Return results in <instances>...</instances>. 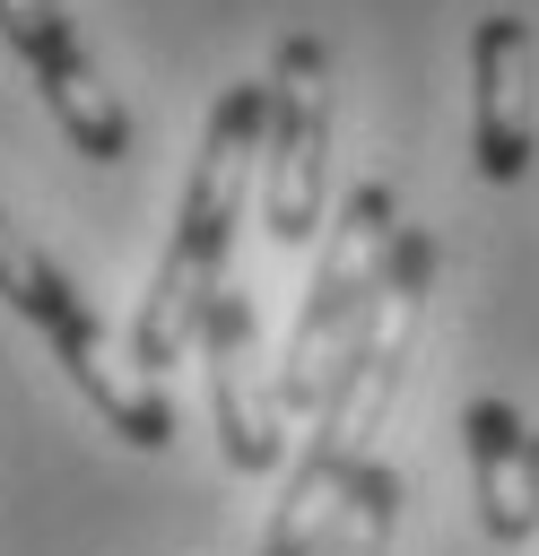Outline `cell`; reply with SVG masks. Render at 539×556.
Masks as SVG:
<instances>
[{"instance_id": "cell-4", "label": "cell", "mask_w": 539, "mask_h": 556, "mask_svg": "<svg viewBox=\"0 0 539 556\" xmlns=\"http://www.w3.org/2000/svg\"><path fill=\"white\" fill-rule=\"evenodd\" d=\"M0 304L43 330V348L61 356V374L87 391V408H96L122 443H139V452H165V443H174V400H165L148 374H122V365H113L87 287H78L9 208H0Z\"/></svg>"}, {"instance_id": "cell-7", "label": "cell", "mask_w": 539, "mask_h": 556, "mask_svg": "<svg viewBox=\"0 0 539 556\" xmlns=\"http://www.w3.org/2000/svg\"><path fill=\"white\" fill-rule=\"evenodd\" d=\"M469 139L487 182H522L539 148V26L522 9H487L469 26Z\"/></svg>"}, {"instance_id": "cell-1", "label": "cell", "mask_w": 539, "mask_h": 556, "mask_svg": "<svg viewBox=\"0 0 539 556\" xmlns=\"http://www.w3.org/2000/svg\"><path fill=\"white\" fill-rule=\"evenodd\" d=\"M426 287H435V235L400 226L391 269H383V304H374L365 339L348 348V365L330 374V391H322V408H313V426H304V452H296V469H287V495H278V513H270L261 556H313L330 504H339L348 478L374 460V426H383V408H391L400 382H409V348H417V321H426Z\"/></svg>"}, {"instance_id": "cell-9", "label": "cell", "mask_w": 539, "mask_h": 556, "mask_svg": "<svg viewBox=\"0 0 539 556\" xmlns=\"http://www.w3.org/2000/svg\"><path fill=\"white\" fill-rule=\"evenodd\" d=\"M461 443H469V486H478V521L496 547L539 539V504H530V417L513 400H469L461 408Z\"/></svg>"}, {"instance_id": "cell-10", "label": "cell", "mask_w": 539, "mask_h": 556, "mask_svg": "<svg viewBox=\"0 0 539 556\" xmlns=\"http://www.w3.org/2000/svg\"><path fill=\"white\" fill-rule=\"evenodd\" d=\"M391 530H400V469L391 460H365L348 478V495L330 504L313 556H391Z\"/></svg>"}, {"instance_id": "cell-5", "label": "cell", "mask_w": 539, "mask_h": 556, "mask_svg": "<svg viewBox=\"0 0 539 556\" xmlns=\"http://www.w3.org/2000/svg\"><path fill=\"white\" fill-rule=\"evenodd\" d=\"M322 191H330V52L322 35H278L270 43V139H261V217L278 252L330 226Z\"/></svg>"}, {"instance_id": "cell-2", "label": "cell", "mask_w": 539, "mask_h": 556, "mask_svg": "<svg viewBox=\"0 0 539 556\" xmlns=\"http://www.w3.org/2000/svg\"><path fill=\"white\" fill-rule=\"evenodd\" d=\"M261 139H270V78H243V87H226L209 104V130H200L174 235H165L148 304L130 321V374L156 382L183 348H200L209 304L235 287L226 261H235V226H243V200H252V174H261Z\"/></svg>"}, {"instance_id": "cell-6", "label": "cell", "mask_w": 539, "mask_h": 556, "mask_svg": "<svg viewBox=\"0 0 539 556\" xmlns=\"http://www.w3.org/2000/svg\"><path fill=\"white\" fill-rule=\"evenodd\" d=\"M0 43L17 52V70H26L35 96H43V113L61 122V139H70L87 165H122V156H130V113H122V96L104 87V70H96V52H87V35L70 26L61 0H0Z\"/></svg>"}, {"instance_id": "cell-8", "label": "cell", "mask_w": 539, "mask_h": 556, "mask_svg": "<svg viewBox=\"0 0 539 556\" xmlns=\"http://www.w3.org/2000/svg\"><path fill=\"white\" fill-rule=\"evenodd\" d=\"M200 356H209V408H217V460L261 478L278 469L287 452V408L278 391H261V365H252V295L226 287L209 304V330H200Z\"/></svg>"}, {"instance_id": "cell-3", "label": "cell", "mask_w": 539, "mask_h": 556, "mask_svg": "<svg viewBox=\"0 0 539 556\" xmlns=\"http://www.w3.org/2000/svg\"><path fill=\"white\" fill-rule=\"evenodd\" d=\"M391 243H400V200L391 182H356L322 235V261H313V287L296 304V330L278 348V408L296 426H313L330 374L348 365V348L365 339L374 304H383V269H391Z\"/></svg>"}, {"instance_id": "cell-11", "label": "cell", "mask_w": 539, "mask_h": 556, "mask_svg": "<svg viewBox=\"0 0 539 556\" xmlns=\"http://www.w3.org/2000/svg\"><path fill=\"white\" fill-rule=\"evenodd\" d=\"M530 504H539V426H530Z\"/></svg>"}]
</instances>
